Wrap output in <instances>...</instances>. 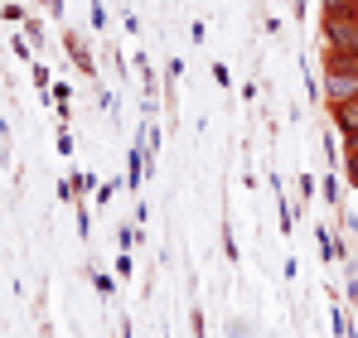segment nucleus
Returning <instances> with one entry per match:
<instances>
[{"label": "nucleus", "mask_w": 358, "mask_h": 338, "mask_svg": "<svg viewBox=\"0 0 358 338\" xmlns=\"http://www.w3.org/2000/svg\"><path fill=\"white\" fill-rule=\"evenodd\" d=\"M349 97H358V73H324V102L339 107Z\"/></svg>", "instance_id": "obj_1"}, {"label": "nucleus", "mask_w": 358, "mask_h": 338, "mask_svg": "<svg viewBox=\"0 0 358 338\" xmlns=\"http://www.w3.org/2000/svg\"><path fill=\"white\" fill-rule=\"evenodd\" d=\"M329 116H334V131H344V140H354V135H358V97L339 102V107H329Z\"/></svg>", "instance_id": "obj_2"}, {"label": "nucleus", "mask_w": 358, "mask_h": 338, "mask_svg": "<svg viewBox=\"0 0 358 338\" xmlns=\"http://www.w3.org/2000/svg\"><path fill=\"white\" fill-rule=\"evenodd\" d=\"M354 160H358V135H354V140H344V165H354Z\"/></svg>", "instance_id": "obj_3"}, {"label": "nucleus", "mask_w": 358, "mask_h": 338, "mask_svg": "<svg viewBox=\"0 0 358 338\" xmlns=\"http://www.w3.org/2000/svg\"><path fill=\"white\" fill-rule=\"evenodd\" d=\"M349 184H354V189H358V160H354V165H349Z\"/></svg>", "instance_id": "obj_4"}]
</instances>
